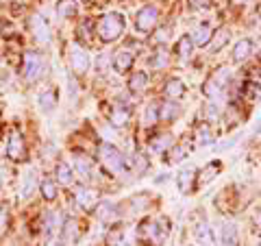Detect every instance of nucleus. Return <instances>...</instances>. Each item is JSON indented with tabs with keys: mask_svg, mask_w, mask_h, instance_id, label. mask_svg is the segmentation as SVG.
<instances>
[{
	"mask_svg": "<svg viewBox=\"0 0 261 246\" xmlns=\"http://www.w3.org/2000/svg\"><path fill=\"white\" fill-rule=\"evenodd\" d=\"M7 157L13 161H22L27 157V144H24V137L18 131H13L9 135V142H7Z\"/></svg>",
	"mask_w": 261,
	"mask_h": 246,
	"instance_id": "7",
	"label": "nucleus"
},
{
	"mask_svg": "<svg viewBox=\"0 0 261 246\" xmlns=\"http://www.w3.org/2000/svg\"><path fill=\"white\" fill-rule=\"evenodd\" d=\"M192 48H194V44H192V39L190 37H183L181 42H178V46H176V53H178V57H181V61H187L192 57Z\"/></svg>",
	"mask_w": 261,
	"mask_h": 246,
	"instance_id": "29",
	"label": "nucleus"
},
{
	"mask_svg": "<svg viewBox=\"0 0 261 246\" xmlns=\"http://www.w3.org/2000/svg\"><path fill=\"white\" fill-rule=\"evenodd\" d=\"M181 157H185V149L183 146H172L170 149V161H178Z\"/></svg>",
	"mask_w": 261,
	"mask_h": 246,
	"instance_id": "36",
	"label": "nucleus"
},
{
	"mask_svg": "<svg viewBox=\"0 0 261 246\" xmlns=\"http://www.w3.org/2000/svg\"><path fill=\"white\" fill-rule=\"evenodd\" d=\"M44 75V59L39 53H24V59H22V77L33 83V81H37L39 77Z\"/></svg>",
	"mask_w": 261,
	"mask_h": 246,
	"instance_id": "4",
	"label": "nucleus"
},
{
	"mask_svg": "<svg viewBox=\"0 0 261 246\" xmlns=\"http://www.w3.org/2000/svg\"><path fill=\"white\" fill-rule=\"evenodd\" d=\"M128 118H130L128 107H124V105H118V107H113V111H111V127H126Z\"/></svg>",
	"mask_w": 261,
	"mask_h": 246,
	"instance_id": "18",
	"label": "nucleus"
},
{
	"mask_svg": "<svg viewBox=\"0 0 261 246\" xmlns=\"http://www.w3.org/2000/svg\"><path fill=\"white\" fill-rule=\"evenodd\" d=\"M233 3H240V5H244V3H248V0H233Z\"/></svg>",
	"mask_w": 261,
	"mask_h": 246,
	"instance_id": "41",
	"label": "nucleus"
},
{
	"mask_svg": "<svg viewBox=\"0 0 261 246\" xmlns=\"http://www.w3.org/2000/svg\"><path fill=\"white\" fill-rule=\"evenodd\" d=\"M68 59H70V68H72V72L74 75H85V72L89 70V55H87V51L81 44H72L70 46V55H68Z\"/></svg>",
	"mask_w": 261,
	"mask_h": 246,
	"instance_id": "5",
	"label": "nucleus"
},
{
	"mask_svg": "<svg viewBox=\"0 0 261 246\" xmlns=\"http://www.w3.org/2000/svg\"><path fill=\"white\" fill-rule=\"evenodd\" d=\"M72 181H74V170H72L65 161H59L57 163V183L72 185Z\"/></svg>",
	"mask_w": 261,
	"mask_h": 246,
	"instance_id": "20",
	"label": "nucleus"
},
{
	"mask_svg": "<svg viewBox=\"0 0 261 246\" xmlns=\"http://www.w3.org/2000/svg\"><path fill=\"white\" fill-rule=\"evenodd\" d=\"M196 142L200 146H207V144L214 142V133H211L207 127H202V129H198V133H196Z\"/></svg>",
	"mask_w": 261,
	"mask_h": 246,
	"instance_id": "32",
	"label": "nucleus"
},
{
	"mask_svg": "<svg viewBox=\"0 0 261 246\" xmlns=\"http://www.w3.org/2000/svg\"><path fill=\"white\" fill-rule=\"evenodd\" d=\"M29 27H31L33 37H35L39 44L50 42V24L46 22V18H42V15H33L29 20Z\"/></svg>",
	"mask_w": 261,
	"mask_h": 246,
	"instance_id": "8",
	"label": "nucleus"
},
{
	"mask_svg": "<svg viewBox=\"0 0 261 246\" xmlns=\"http://www.w3.org/2000/svg\"><path fill=\"white\" fill-rule=\"evenodd\" d=\"M68 87H70V98H72V101H74V98H76V94H79V89H81V87L76 85V81H74V79H72V77L68 79Z\"/></svg>",
	"mask_w": 261,
	"mask_h": 246,
	"instance_id": "38",
	"label": "nucleus"
},
{
	"mask_svg": "<svg viewBox=\"0 0 261 246\" xmlns=\"http://www.w3.org/2000/svg\"><path fill=\"white\" fill-rule=\"evenodd\" d=\"M39 190H42V196L46 201H55L59 185H57V181H53V179H44V181L39 183Z\"/></svg>",
	"mask_w": 261,
	"mask_h": 246,
	"instance_id": "26",
	"label": "nucleus"
},
{
	"mask_svg": "<svg viewBox=\"0 0 261 246\" xmlns=\"http://www.w3.org/2000/svg\"><path fill=\"white\" fill-rule=\"evenodd\" d=\"M74 172L79 177H83V179H87L89 175H92V161H89L85 155H74Z\"/></svg>",
	"mask_w": 261,
	"mask_h": 246,
	"instance_id": "22",
	"label": "nucleus"
},
{
	"mask_svg": "<svg viewBox=\"0 0 261 246\" xmlns=\"http://www.w3.org/2000/svg\"><path fill=\"white\" fill-rule=\"evenodd\" d=\"M178 113H181V107H178L176 103H163L159 107V120L172 122V120L178 118Z\"/></svg>",
	"mask_w": 261,
	"mask_h": 246,
	"instance_id": "23",
	"label": "nucleus"
},
{
	"mask_svg": "<svg viewBox=\"0 0 261 246\" xmlns=\"http://www.w3.org/2000/svg\"><path fill=\"white\" fill-rule=\"evenodd\" d=\"M130 166H135L140 172H146V168H148V161H146V157H142V155H135V159L130 161Z\"/></svg>",
	"mask_w": 261,
	"mask_h": 246,
	"instance_id": "35",
	"label": "nucleus"
},
{
	"mask_svg": "<svg viewBox=\"0 0 261 246\" xmlns=\"http://www.w3.org/2000/svg\"><path fill=\"white\" fill-rule=\"evenodd\" d=\"M154 39H157L159 44L168 42V39H170V27H166V29H159V31H157V35H154Z\"/></svg>",
	"mask_w": 261,
	"mask_h": 246,
	"instance_id": "37",
	"label": "nucleus"
},
{
	"mask_svg": "<svg viewBox=\"0 0 261 246\" xmlns=\"http://www.w3.org/2000/svg\"><path fill=\"white\" fill-rule=\"evenodd\" d=\"M252 53V42L250 39H240L238 44H235L233 48V61H244V59H248V55Z\"/></svg>",
	"mask_w": 261,
	"mask_h": 246,
	"instance_id": "21",
	"label": "nucleus"
},
{
	"mask_svg": "<svg viewBox=\"0 0 261 246\" xmlns=\"http://www.w3.org/2000/svg\"><path fill=\"white\" fill-rule=\"evenodd\" d=\"M35 187H37V172L33 170V168H27L20 175V187H18V192L22 199H31L33 192H35Z\"/></svg>",
	"mask_w": 261,
	"mask_h": 246,
	"instance_id": "10",
	"label": "nucleus"
},
{
	"mask_svg": "<svg viewBox=\"0 0 261 246\" xmlns=\"http://www.w3.org/2000/svg\"><path fill=\"white\" fill-rule=\"evenodd\" d=\"M98 157H100V163L107 168V172H111V175H116V177H124L130 168V161L116 149V146L107 144V142L98 146Z\"/></svg>",
	"mask_w": 261,
	"mask_h": 246,
	"instance_id": "1",
	"label": "nucleus"
},
{
	"mask_svg": "<svg viewBox=\"0 0 261 246\" xmlns=\"http://www.w3.org/2000/svg\"><path fill=\"white\" fill-rule=\"evenodd\" d=\"M7 227H9V214H7V209L0 205V235L7 231Z\"/></svg>",
	"mask_w": 261,
	"mask_h": 246,
	"instance_id": "34",
	"label": "nucleus"
},
{
	"mask_svg": "<svg viewBox=\"0 0 261 246\" xmlns=\"http://www.w3.org/2000/svg\"><path fill=\"white\" fill-rule=\"evenodd\" d=\"M168 233H170V223L166 218L144 220L142 227H140V237L150 246H161L168 240Z\"/></svg>",
	"mask_w": 261,
	"mask_h": 246,
	"instance_id": "2",
	"label": "nucleus"
},
{
	"mask_svg": "<svg viewBox=\"0 0 261 246\" xmlns=\"http://www.w3.org/2000/svg\"><path fill=\"white\" fill-rule=\"evenodd\" d=\"M194 175H196V170H194V168H185L181 175H178V187H181V192H183V194H187V192L192 190Z\"/></svg>",
	"mask_w": 261,
	"mask_h": 246,
	"instance_id": "27",
	"label": "nucleus"
},
{
	"mask_svg": "<svg viewBox=\"0 0 261 246\" xmlns=\"http://www.w3.org/2000/svg\"><path fill=\"white\" fill-rule=\"evenodd\" d=\"M163 92H166L168 98H178L185 94V83L181 79H168L166 85H163Z\"/></svg>",
	"mask_w": 261,
	"mask_h": 246,
	"instance_id": "19",
	"label": "nucleus"
},
{
	"mask_svg": "<svg viewBox=\"0 0 261 246\" xmlns=\"http://www.w3.org/2000/svg\"><path fill=\"white\" fill-rule=\"evenodd\" d=\"M157 120H159V107H154V105H148V109L144 111V125H146V127H152Z\"/></svg>",
	"mask_w": 261,
	"mask_h": 246,
	"instance_id": "30",
	"label": "nucleus"
},
{
	"mask_svg": "<svg viewBox=\"0 0 261 246\" xmlns=\"http://www.w3.org/2000/svg\"><path fill=\"white\" fill-rule=\"evenodd\" d=\"M98 37L102 39V42H113V39H118L122 33H124V18H122L120 13H107L102 15L100 20H98Z\"/></svg>",
	"mask_w": 261,
	"mask_h": 246,
	"instance_id": "3",
	"label": "nucleus"
},
{
	"mask_svg": "<svg viewBox=\"0 0 261 246\" xmlns=\"http://www.w3.org/2000/svg\"><path fill=\"white\" fill-rule=\"evenodd\" d=\"M228 29H220L218 33H214V44H211V51L218 53V51H222V46L228 42Z\"/></svg>",
	"mask_w": 261,
	"mask_h": 246,
	"instance_id": "28",
	"label": "nucleus"
},
{
	"mask_svg": "<svg viewBox=\"0 0 261 246\" xmlns=\"http://www.w3.org/2000/svg\"><path fill=\"white\" fill-rule=\"evenodd\" d=\"M74 199L79 203V207H83V209H89L92 205L96 203V192L92 190V187H85V185H81L76 194H74Z\"/></svg>",
	"mask_w": 261,
	"mask_h": 246,
	"instance_id": "16",
	"label": "nucleus"
},
{
	"mask_svg": "<svg viewBox=\"0 0 261 246\" xmlns=\"http://www.w3.org/2000/svg\"><path fill=\"white\" fill-rule=\"evenodd\" d=\"M111 61H113V68H116L120 75H124V72L130 70V65H133L135 57H133V53H130V51H118L116 57H113Z\"/></svg>",
	"mask_w": 261,
	"mask_h": 246,
	"instance_id": "14",
	"label": "nucleus"
},
{
	"mask_svg": "<svg viewBox=\"0 0 261 246\" xmlns=\"http://www.w3.org/2000/svg\"><path fill=\"white\" fill-rule=\"evenodd\" d=\"M190 39H192V44L194 46H207L211 39H214V31H211L207 24H200V27H196L194 31H192V35H190Z\"/></svg>",
	"mask_w": 261,
	"mask_h": 246,
	"instance_id": "13",
	"label": "nucleus"
},
{
	"mask_svg": "<svg viewBox=\"0 0 261 246\" xmlns=\"http://www.w3.org/2000/svg\"><path fill=\"white\" fill-rule=\"evenodd\" d=\"M118 246H128V244H124V242H122V244H118Z\"/></svg>",
	"mask_w": 261,
	"mask_h": 246,
	"instance_id": "42",
	"label": "nucleus"
},
{
	"mask_svg": "<svg viewBox=\"0 0 261 246\" xmlns=\"http://www.w3.org/2000/svg\"><path fill=\"white\" fill-rule=\"evenodd\" d=\"M196 242L200 246H214L216 244V235H214V229H211L207 223H200L196 227Z\"/></svg>",
	"mask_w": 261,
	"mask_h": 246,
	"instance_id": "15",
	"label": "nucleus"
},
{
	"mask_svg": "<svg viewBox=\"0 0 261 246\" xmlns=\"http://www.w3.org/2000/svg\"><path fill=\"white\" fill-rule=\"evenodd\" d=\"M146 85H148V75L146 72H133L130 75V81H128V89L130 92H144Z\"/></svg>",
	"mask_w": 261,
	"mask_h": 246,
	"instance_id": "24",
	"label": "nucleus"
},
{
	"mask_svg": "<svg viewBox=\"0 0 261 246\" xmlns=\"http://www.w3.org/2000/svg\"><path fill=\"white\" fill-rule=\"evenodd\" d=\"M39 107H42L44 113H53L55 107H57V92L53 87L44 89L42 94H39Z\"/></svg>",
	"mask_w": 261,
	"mask_h": 246,
	"instance_id": "17",
	"label": "nucleus"
},
{
	"mask_svg": "<svg viewBox=\"0 0 261 246\" xmlns=\"http://www.w3.org/2000/svg\"><path fill=\"white\" fill-rule=\"evenodd\" d=\"M240 244V233L238 225L233 220H224L220 227V246H238Z\"/></svg>",
	"mask_w": 261,
	"mask_h": 246,
	"instance_id": "11",
	"label": "nucleus"
},
{
	"mask_svg": "<svg viewBox=\"0 0 261 246\" xmlns=\"http://www.w3.org/2000/svg\"><path fill=\"white\" fill-rule=\"evenodd\" d=\"M59 13L63 15V18H72V15L76 13V3H74V0H61Z\"/></svg>",
	"mask_w": 261,
	"mask_h": 246,
	"instance_id": "31",
	"label": "nucleus"
},
{
	"mask_svg": "<svg viewBox=\"0 0 261 246\" xmlns=\"http://www.w3.org/2000/svg\"><path fill=\"white\" fill-rule=\"evenodd\" d=\"M168 63V51H163L159 48L157 53H154V59H152V68H163V65Z\"/></svg>",
	"mask_w": 261,
	"mask_h": 246,
	"instance_id": "33",
	"label": "nucleus"
},
{
	"mask_svg": "<svg viewBox=\"0 0 261 246\" xmlns=\"http://www.w3.org/2000/svg\"><path fill=\"white\" fill-rule=\"evenodd\" d=\"M150 149L154 151V153H166V151H170L172 149V137H170L168 133H161V135H157L150 142Z\"/></svg>",
	"mask_w": 261,
	"mask_h": 246,
	"instance_id": "25",
	"label": "nucleus"
},
{
	"mask_svg": "<svg viewBox=\"0 0 261 246\" xmlns=\"http://www.w3.org/2000/svg\"><path fill=\"white\" fill-rule=\"evenodd\" d=\"M96 216L98 220H102V223H113V220H118L120 211H118V205L111 203V201H102L96 205Z\"/></svg>",
	"mask_w": 261,
	"mask_h": 246,
	"instance_id": "12",
	"label": "nucleus"
},
{
	"mask_svg": "<svg viewBox=\"0 0 261 246\" xmlns=\"http://www.w3.org/2000/svg\"><path fill=\"white\" fill-rule=\"evenodd\" d=\"M194 9H207V7H211V0H190Z\"/></svg>",
	"mask_w": 261,
	"mask_h": 246,
	"instance_id": "39",
	"label": "nucleus"
},
{
	"mask_svg": "<svg viewBox=\"0 0 261 246\" xmlns=\"http://www.w3.org/2000/svg\"><path fill=\"white\" fill-rule=\"evenodd\" d=\"M79 235H81V227H79V220L74 218H68L61 227V235L59 240L63 246H74L79 242Z\"/></svg>",
	"mask_w": 261,
	"mask_h": 246,
	"instance_id": "9",
	"label": "nucleus"
},
{
	"mask_svg": "<svg viewBox=\"0 0 261 246\" xmlns=\"http://www.w3.org/2000/svg\"><path fill=\"white\" fill-rule=\"evenodd\" d=\"M252 223H255V227H257L259 231H261V209H259L257 214H255V218H252Z\"/></svg>",
	"mask_w": 261,
	"mask_h": 246,
	"instance_id": "40",
	"label": "nucleus"
},
{
	"mask_svg": "<svg viewBox=\"0 0 261 246\" xmlns=\"http://www.w3.org/2000/svg\"><path fill=\"white\" fill-rule=\"evenodd\" d=\"M157 18H159V13L157 9H154L152 5H146L140 9V13H137V18H135V27L140 29L142 33H148L154 29V24H157Z\"/></svg>",
	"mask_w": 261,
	"mask_h": 246,
	"instance_id": "6",
	"label": "nucleus"
}]
</instances>
